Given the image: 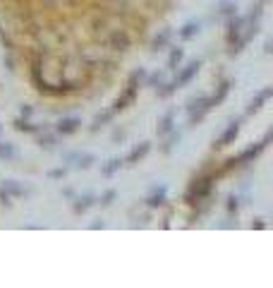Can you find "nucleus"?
<instances>
[{
  "instance_id": "473e14b6",
  "label": "nucleus",
  "mask_w": 273,
  "mask_h": 288,
  "mask_svg": "<svg viewBox=\"0 0 273 288\" xmlns=\"http://www.w3.org/2000/svg\"><path fill=\"white\" fill-rule=\"evenodd\" d=\"M103 226H106V224H103L101 219H96V224H91V228H94V230H96V228H103Z\"/></svg>"
},
{
  "instance_id": "bb28decb",
  "label": "nucleus",
  "mask_w": 273,
  "mask_h": 288,
  "mask_svg": "<svg viewBox=\"0 0 273 288\" xmlns=\"http://www.w3.org/2000/svg\"><path fill=\"white\" fill-rule=\"evenodd\" d=\"M115 197H117V190H113V187H110V190H106V192L101 195V200H98V204H101V206H110Z\"/></svg>"
},
{
  "instance_id": "9d476101",
  "label": "nucleus",
  "mask_w": 273,
  "mask_h": 288,
  "mask_svg": "<svg viewBox=\"0 0 273 288\" xmlns=\"http://www.w3.org/2000/svg\"><path fill=\"white\" fill-rule=\"evenodd\" d=\"M175 115H177V108H170V111H165V115L158 120V127H156V132H158V137H165L170 130H175Z\"/></svg>"
},
{
  "instance_id": "f257e3e1",
  "label": "nucleus",
  "mask_w": 273,
  "mask_h": 288,
  "mask_svg": "<svg viewBox=\"0 0 273 288\" xmlns=\"http://www.w3.org/2000/svg\"><path fill=\"white\" fill-rule=\"evenodd\" d=\"M214 183H216V175H211V173H204V175L194 178L190 190H187V195H185V202L190 206H196V204H201L204 200H209L211 192H214Z\"/></svg>"
},
{
  "instance_id": "f8f14e48",
  "label": "nucleus",
  "mask_w": 273,
  "mask_h": 288,
  "mask_svg": "<svg viewBox=\"0 0 273 288\" xmlns=\"http://www.w3.org/2000/svg\"><path fill=\"white\" fill-rule=\"evenodd\" d=\"M15 130H17V132H31V135H39V132L46 130V125H36V123H31L29 118H17V120H15Z\"/></svg>"
},
{
  "instance_id": "f03ea898",
  "label": "nucleus",
  "mask_w": 273,
  "mask_h": 288,
  "mask_svg": "<svg viewBox=\"0 0 273 288\" xmlns=\"http://www.w3.org/2000/svg\"><path fill=\"white\" fill-rule=\"evenodd\" d=\"M214 111V103H211V96H196L187 101V115H190V127L199 125L206 115Z\"/></svg>"
},
{
  "instance_id": "39448f33",
  "label": "nucleus",
  "mask_w": 273,
  "mask_h": 288,
  "mask_svg": "<svg viewBox=\"0 0 273 288\" xmlns=\"http://www.w3.org/2000/svg\"><path fill=\"white\" fill-rule=\"evenodd\" d=\"M240 130H242V120H230V125L223 130V135L216 140V144H214V146H216V149H225V146L235 144L237 135H240Z\"/></svg>"
},
{
  "instance_id": "0eeeda50",
  "label": "nucleus",
  "mask_w": 273,
  "mask_h": 288,
  "mask_svg": "<svg viewBox=\"0 0 273 288\" xmlns=\"http://www.w3.org/2000/svg\"><path fill=\"white\" fill-rule=\"evenodd\" d=\"M273 96V86H264L261 91H256V96L249 101V106H247V111H245V115H254V113H259L261 108H264V103L269 101Z\"/></svg>"
},
{
  "instance_id": "7c9ffc66",
  "label": "nucleus",
  "mask_w": 273,
  "mask_h": 288,
  "mask_svg": "<svg viewBox=\"0 0 273 288\" xmlns=\"http://www.w3.org/2000/svg\"><path fill=\"white\" fill-rule=\"evenodd\" d=\"M0 202H2L5 206H12V197H10V195L2 190V187H0Z\"/></svg>"
},
{
  "instance_id": "dca6fc26",
  "label": "nucleus",
  "mask_w": 273,
  "mask_h": 288,
  "mask_svg": "<svg viewBox=\"0 0 273 288\" xmlns=\"http://www.w3.org/2000/svg\"><path fill=\"white\" fill-rule=\"evenodd\" d=\"M122 166H125L122 159H120V156H113V159H108L106 164H101V175H103V178H113Z\"/></svg>"
},
{
  "instance_id": "b1692460",
  "label": "nucleus",
  "mask_w": 273,
  "mask_h": 288,
  "mask_svg": "<svg viewBox=\"0 0 273 288\" xmlns=\"http://www.w3.org/2000/svg\"><path fill=\"white\" fill-rule=\"evenodd\" d=\"M175 91H177V84H175L173 80H170V82H163V84L156 86V96H158V99H170V96H173Z\"/></svg>"
},
{
  "instance_id": "6ab92c4d",
  "label": "nucleus",
  "mask_w": 273,
  "mask_h": 288,
  "mask_svg": "<svg viewBox=\"0 0 273 288\" xmlns=\"http://www.w3.org/2000/svg\"><path fill=\"white\" fill-rule=\"evenodd\" d=\"M39 146H41V149H46V151H53V149H58V135H48L46 130H43V132H39Z\"/></svg>"
},
{
  "instance_id": "c85d7f7f",
  "label": "nucleus",
  "mask_w": 273,
  "mask_h": 288,
  "mask_svg": "<svg viewBox=\"0 0 273 288\" xmlns=\"http://www.w3.org/2000/svg\"><path fill=\"white\" fill-rule=\"evenodd\" d=\"M237 209H240V200H237L235 195H230V197H228V211H230V214H233V211L237 214Z\"/></svg>"
},
{
  "instance_id": "c756f323",
  "label": "nucleus",
  "mask_w": 273,
  "mask_h": 288,
  "mask_svg": "<svg viewBox=\"0 0 273 288\" xmlns=\"http://www.w3.org/2000/svg\"><path fill=\"white\" fill-rule=\"evenodd\" d=\"M67 175V168H53V171H48V178H65Z\"/></svg>"
},
{
  "instance_id": "423d86ee",
  "label": "nucleus",
  "mask_w": 273,
  "mask_h": 288,
  "mask_svg": "<svg viewBox=\"0 0 273 288\" xmlns=\"http://www.w3.org/2000/svg\"><path fill=\"white\" fill-rule=\"evenodd\" d=\"M247 20L245 17H240V15H233V17H228V31H225V39H228V43L233 46L237 39H240V34H242V29H245Z\"/></svg>"
},
{
  "instance_id": "7ed1b4c3",
  "label": "nucleus",
  "mask_w": 273,
  "mask_h": 288,
  "mask_svg": "<svg viewBox=\"0 0 273 288\" xmlns=\"http://www.w3.org/2000/svg\"><path fill=\"white\" fill-rule=\"evenodd\" d=\"M269 142H271V135H266L261 142L252 144V146H247L245 151L240 154V156H235V159H230L228 161V166H225V171H230V168H235V166H247V164H252L254 159H259V154L269 146Z\"/></svg>"
},
{
  "instance_id": "72a5a7b5",
  "label": "nucleus",
  "mask_w": 273,
  "mask_h": 288,
  "mask_svg": "<svg viewBox=\"0 0 273 288\" xmlns=\"http://www.w3.org/2000/svg\"><path fill=\"white\" fill-rule=\"evenodd\" d=\"M0 132H2V125H0Z\"/></svg>"
},
{
  "instance_id": "5701e85b",
  "label": "nucleus",
  "mask_w": 273,
  "mask_h": 288,
  "mask_svg": "<svg viewBox=\"0 0 273 288\" xmlns=\"http://www.w3.org/2000/svg\"><path fill=\"white\" fill-rule=\"evenodd\" d=\"M165 137H168V140H165V144L161 146V151H163V154H170V151H173V149H175V146L180 144L182 135H180V132H175V130H170V132H168Z\"/></svg>"
},
{
  "instance_id": "ddd939ff",
  "label": "nucleus",
  "mask_w": 273,
  "mask_h": 288,
  "mask_svg": "<svg viewBox=\"0 0 273 288\" xmlns=\"http://www.w3.org/2000/svg\"><path fill=\"white\" fill-rule=\"evenodd\" d=\"M10 197H24L29 195V187H24L22 183H17V180H2V185H0Z\"/></svg>"
},
{
  "instance_id": "4468645a",
  "label": "nucleus",
  "mask_w": 273,
  "mask_h": 288,
  "mask_svg": "<svg viewBox=\"0 0 273 288\" xmlns=\"http://www.w3.org/2000/svg\"><path fill=\"white\" fill-rule=\"evenodd\" d=\"M165 197H168V185L154 187V192L146 197V204H149L151 209H156V206H163V204H165Z\"/></svg>"
},
{
  "instance_id": "2eb2a0df",
  "label": "nucleus",
  "mask_w": 273,
  "mask_h": 288,
  "mask_svg": "<svg viewBox=\"0 0 273 288\" xmlns=\"http://www.w3.org/2000/svg\"><path fill=\"white\" fill-rule=\"evenodd\" d=\"M182 60H185V48H170V56H168V62H165V70L168 72H175L180 65H182Z\"/></svg>"
},
{
  "instance_id": "20e7f679",
  "label": "nucleus",
  "mask_w": 273,
  "mask_h": 288,
  "mask_svg": "<svg viewBox=\"0 0 273 288\" xmlns=\"http://www.w3.org/2000/svg\"><path fill=\"white\" fill-rule=\"evenodd\" d=\"M199 70H201V60H190L185 67H177V70H175L177 75H175V80H173V82L177 84V89H180V86H185V84H190L192 80L199 75Z\"/></svg>"
},
{
  "instance_id": "aec40b11",
  "label": "nucleus",
  "mask_w": 273,
  "mask_h": 288,
  "mask_svg": "<svg viewBox=\"0 0 273 288\" xmlns=\"http://www.w3.org/2000/svg\"><path fill=\"white\" fill-rule=\"evenodd\" d=\"M170 36H173V29H163L156 39H154V43H151V51H163L165 46L170 43Z\"/></svg>"
},
{
  "instance_id": "f3484780",
  "label": "nucleus",
  "mask_w": 273,
  "mask_h": 288,
  "mask_svg": "<svg viewBox=\"0 0 273 288\" xmlns=\"http://www.w3.org/2000/svg\"><path fill=\"white\" fill-rule=\"evenodd\" d=\"M199 31H201V24H199V22H187V24H182V27L177 29V36H180L182 41H190L194 36H199Z\"/></svg>"
},
{
  "instance_id": "f704fd0d",
  "label": "nucleus",
  "mask_w": 273,
  "mask_h": 288,
  "mask_svg": "<svg viewBox=\"0 0 273 288\" xmlns=\"http://www.w3.org/2000/svg\"><path fill=\"white\" fill-rule=\"evenodd\" d=\"M264 2H266V0H264Z\"/></svg>"
},
{
  "instance_id": "cd10ccee",
  "label": "nucleus",
  "mask_w": 273,
  "mask_h": 288,
  "mask_svg": "<svg viewBox=\"0 0 273 288\" xmlns=\"http://www.w3.org/2000/svg\"><path fill=\"white\" fill-rule=\"evenodd\" d=\"M165 82V75L163 72H154L151 77H149V82H146V86H158Z\"/></svg>"
},
{
  "instance_id": "4be33fe9",
  "label": "nucleus",
  "mask_w": 273,
  "mask_h": 288,
  "mask_svg": "<svg viewBox=\"0 0 273 288\" xmlns=\"http://www.w3.org/2000/svg\"><path fill=\"white\" fill-rule=\"evenodd\" d=\"M17 159V149L12 142H2L0 140V161H15Z\"/></svg>"
},
{
  "instance_id": "412c9836",
  "label": "nucleus",
  "mask_w": 273,
  "mask_h": 288,
  "mask_svg": "<svg viewBox=\"0 0 273 288\" xmlns=\"http://www.w3.org/2000/svg\"><path fill=\"white\" fill-rule=\"evenodd\" d=\"M228 91H230V80L220 82V84H218V91H216V94H211V103H214V108H216V106H220V103L225 101Z\"/></svg>"
},
{
  "instance_id": "6e6552de",
  "label": "nucleus",
  "mask_w": 273,
  "mask_h": 288,
  "mask_svg": "<svg viewBox=\"0 0 273 288\" xmlns=\"http://www.w3.org/2000/svg\"><path fill=\"white\" fill-rule=\"evenodd\" d=\"M82 127V118H62V120H58V125H55V135L58 137H67V135H75L77 130Z\"/></svg>"
},
{
  "instance_id": "9b49d317",
  "label": "nucleus",
  "mask_w": 273,
  "mask_h": 288,
  "mask_svg": "<svg viewBox=\"0 0 273 288\" xmlns=\"http://www.w3.org/2000/svg\"><path fill=\"white\" fill-rule=\"evenodd\" d=\"M65 159L67 161H75V168H79V171H89L96 164V156L94 154H67Z\"/></svg>"
},
{
  "instance_id": "2f4dec72",
  "label": "nucleus",
  "mask_w": 273,
  "mask_h": 288,
  "mask_svg": "<svg viewBox=\"0 0 273 288\" xmlns=\"http://www.w3.org/2000/svg\"><path fill=\"white\" fill-rule=\"evenodd\" d=\"M31 113H34L31 106H22V108H20V118H31Z\"/></svg>"
},
{
  "instance_id": "a878e982",
  "label": "nucleus",
  "mask_w": 273,
  "mask_h": 288,
  "mask_svg": "<svg viewBox=\"0 0 273 288\" xmlns=\"http://www.w3.org/2000/svg\"><path fill=\"white\" fill-rule=\"evenodd\" d=\"M233 15H237V5L235 2H223L218 7V12H216V17H233Z\"/></svg>"
},
{
  "instance_id": "1a4fd4ad",
  "label": "nucleus",
  "mask_w": 273,
  "mask_h": 288,
  "mask_svg": "<svg viewBox=\"0 0 273 288\" xmlns=\"http://www.w3.org/2000/svg\"><path fill=\"white\" fill-rule=\"evenodd\" d=\"M149 151H151V142H139L136 146H132V149H130V154L122 159V164H125V166H136V164H139V161L149 154Z\"/></svg>"
},
{
  "instance_id": "393cba45",
  "label": "nucleus",
  "mask_w": 273,
  "mask_h": 288,
  "mask_svg": "<svg viewBox=\"0 0 273 288\" xmlns=\"http://www.w3.org/2000/svg\"><path fill=\"white\" fill-rule=\"evenodd\" d=\"M113 118H115V113H113V111H103V113H98L96 115V118H94V125H91V130H94V132H96V130H98V127H103V125H108L110 120H113Z\"/></svg>"
},
{
  "instance_id": "a211bd4d",
  "label": "nucleus",
  "mask_w": 273,
  "mask_h": 288,
  "mask_svg": "<svg viewBox=\"0 0 273 288\" xmlns=\"http://www.w3.org/2000/svg\"><path fill=\"white\" fill-rule=\"evenodd\" d=\"M94 204H96V197L86 192V195H82V197H77V200H75L72 209H75V214H84V211H89Z\"/></svg>"
}]
</instances>
